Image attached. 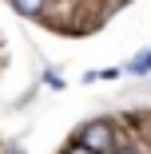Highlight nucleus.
I'll use <instances>...</instances> for the list:
<instances>
[{
	"mask_svg": "<svg viewBox=\"0 0 151 154\" xmlns=\"http://www.w3.org/2000/svg\"><path fill=\"white\" fill-rule=\"evenodd\" d=\"M80 142L84 146H92V150H100V154H111L115 150V131H111V122H87V127L80 131Z\"/></svg>",
	"mask_w": 151,
	"mask_h": 154,
	"instance_id": "nucleus-1",
	"label": "nucleus"
},
{
	"mask_svg": "<svg viewBox=\"0 0 151 154\" xmlns=\"http://www.w3.org/2000/svg\"><path fill=\"white\" fill-rule=\"evenodd\" d=\"M111 154H135V150H111Z\"/></svg>",
	"mask_w": 151,
	"mask_h": 154,
	"instance_id": "nucleus-5",
	"label": "nucleus"
},
{
	"mask_svg": "<svg viewBox=\"0 0 151 154\" xmlns=\"http://www.w3.org/2000/svg\"><path fill=\"white\" fill-rule=\"evenodd\" d=\"M68 154H100V150H92V146H84V142H76V146H72Z\"/></svg>",
	"mask_w": 151,
	"mask_h": 154,
	"instance_id": "nucleus-4",
	"label": "nucleus"
},
{
	"mask_svg": "<svg viewBox=\"0 0 151 154\" xmlns=\"http://www.w3.org/2000/svg\"><path fill=\"white\" fill-rule=\"evenodd\" d=\"M16 4V12H24V16H40L44 12V0H12Z\"/></svg>",
	"mask_w": 151,
	"mask_h": 154,
	"instance_id": "nucleus-2",
	"label": "nucleus"
},
{
	"mask_svg": "<svg viewBox=\"0 0 151 154\" xmlns=\"http://www.w3.org/2000/svg\"><path fill=\"white\" fill-rule=\"evenodd\" d=\"M131 71H135V75H143V71H151V48H147V51H139V55L131 59Z\"/></svg>",
	"mask_w": 151,
	"mask_h": 154,
	"instance_id": "nucleus-3",
	"label": "nucleus"
}]
</instances>
